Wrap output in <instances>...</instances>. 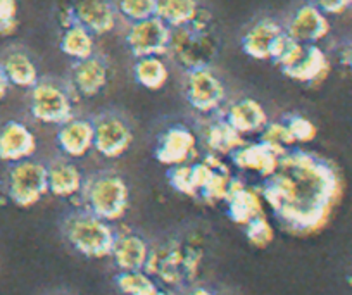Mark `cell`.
Listing matches in <instances>:
<instances>
[{
	"mask_svg": "<svg viewBox=\"0 0 352 295\" xmlns=\"http://www.w3.org/2000/svg\"><path fill=\"white\" fill-rule=\"evenodd\" d=\"M344 190L337 166L327 157L292 147L278 166L263 178L259 192L276 221L294 235H311L323 228Z\"/></svg>",
	"mask_w": 352,
	"mask_h": 295,
	"instance_id": "6da1fadb",
	"label": "cell"
},
{
	"mask_svg": "<svg viewBox=\"0 0 352 295\" xmlns=\"http://www.w3.org/2000/svg\"><path fill=\"white\" fill-rule=\"evenodd\" d=\"M219 54V39L211 28V14L202 9L192 25L171 28L168 56L184 71L212 66Z\"/></svg>",
	"mask_w": 352,
	"mask_h": 295,
	"instance_id": "7a4b0ae2",
	"label": "cell"
},
{
	"mask_svg": "<svg viewBox=\"0 0 352 295\" xmlns=\"http://www.w3.org/2000/svg\"><path fill=\"white\" fill-rule=\"evenodd\" d=\"M83 209L113 223L124 216L130 206V188L121 175L100 171L85 178L80 193Z\"/></svg>",
	"mask_w": 352,
	"mask_h": 295,
	"instance_id": "3957f363",
	"label": "cell"
},
{
	"mask_svg": "<svg viewBox=\"0 0 352 295\" xmlns=\"http://www.w3.org/2000/svg\"><path fill=\"white\" fill-rule=\"evenodd\" d=\"M272 61L287 78L309 87L321 83L330 73V61L318 43L306 45L289 35L283 36Z\"/></svg>",
	"mask_w": 352,
	"mask_h": 295,
	"instance_id": "277c9868",
	"label": "cell"
},
{
	"mask_svg": "<svg viewBox=\"0 0 352 295\" xmlns=\"http://www.w3.org/2000/svg\"><path fill=\"white\" fill-rule=\"evenodd\" d=\"M64 237L76 252L92 259L111 256L118 233L109 221L90 211H76L64 219Z\"/></svg>",
	"mask_w": 352,
	"mask_h": 295,
	"instance_id": "5b68a950",
	"label": "cell"
},
{
	"mask_svg": "<svg viewBox=\"0 0 352 295\" xmlns=\"http://www.w3.org/2000/svg\"><path fill=\"white\" fill-rule=\"evenodd\" d=\"M30 114L42 124H60L74 116V94L67 81L40 78L30 88Z\"/></svg>",
	"mask_w": 352,
	"mask_h": 295,
	"instance_id": "8992f818",
	"label": "cell"
},
{
	"mask_svg": "<svg viewBox=\"0 0 352 295\" xmlns=\"http://www.w3.org/2000/svg\"><path fill=\"white\" fill-rule=\"evenodd\" d=\"M184 97L192 109L204 116H216L228 102L225 83L212 66L185 71Z\"/></svg>",
	"mask_w": 352,
	"mask_h": 295,
	"instance_id": "52a82bcc",
	"label": "cell"
},
{
	"mask_svg": "<svg viewBox=\"0 0 352 295\" xmlns=\"http://www.w3.org/2000/svg\"><path fill=\"white\" fill-rule=\"evenodd\" d=\"M8 197L18 208H32L49 193L47 164L35 159L12 162L6 179Z\"/></svg>",
	"mask_w": 352,
	"mask_h": 295,
	"instance_id": "ba28073f",
	"label": "cell"
},
{
	"mask_svg": "<svg viewBox=\"0 0 352 295\" xmlns=\"http://www.w3.org/2000/svg\"><path fill=\"white\" fill-rule=\"evenodd\" d=\"M94 123V151L106 159H118L130 151L135 133L130 121L116 111H104Z\"/></svg>",
	"mask_w": 352,
	"mask_h": 295,
	"instance_id": "9c48e42d",
	"label": "cell"
},
{
	"mask_svg": "<svg viewBox=\"0 0 352 295\" xmlns=\"http://www.w3.org/2000/svg\"><path fill=\"white\" fill-rule=\"evenodd\" d=\"M201 145L199 133L182 123L171 124L161 131L154 147V157L164 166H180L194 162L197 159V149Z\"/></svg>",
	"mask_w": 352,
	"mask_h": 295,
	"instance_id": "30bf717a",
	"label": "cell"
},
{
	"mask_svg": "<svg viewBox=\"0 0 352 295\" xmlns=\"http://www.w3.org/2000/svg\"><path fill=\"white\" fill-rule=\"evenodd\" d=\"M171 28L157 16L144 19V21L130 23L124 42L135 57L144 56H164L168 54Z\"/></svg>",
	"mask_w": 352,
	"mask_h": 295,
	"instance_id": "8fae6325",
	"label": "cell"
},
{
	"mask_svg": "<svg viewBox=\"0 0 352 295\" xmlns=\"http://www.w3.org/2000/svg\"><path fill=\"white\" fill-rule=\"evenodd\" d=\"M120 21L114 0H71L66 11V23H78L96 36L113 32Z\"/></svg>",
	"mask_w": 352,
	"mask_h": 295,
	"instance_id": "7c38bea8",
	"label": "cell"
},
{
	"mask_svg": "<svg viewBox=\"0 0 352 295\" xmlns=\"http://www.w3.org/2000/svg\"><path fill=\"white\" fill-rule=\"evenodd\" d=\"M111 66L107 59L100 54L74 61L67 76V85L73 90L74 97L92 98L99 95L109 83Z\"/></svg>",
	"mask_w": 352,
	"mask_h": 295,
	"instance_id": "4fadbf2b",
	"label": "cell"
},
{
	"mask_svg": "<svg viewBox=\"0 0 352 295\" xmlns=\"http://www.w3.org/2000/svg\"><path fill=\"white\" fill-rule=\"evenodd\" d=\"M285 35V26L280 25L276 19L263 18L257 19L245 30L242 40H240V45H242L243 52L252 59H273Z\"/></svg>",
	"mask_w": 352,
	"mask_h": 295,
	"instance_id": "5bb4252c",
	"label": "cell"
},
{
	"mask_svg": "<svg viewBox=\"0 0 352 295\" xmlns=\"http://www.w3.org/2000/svg\"><path fill=\"white\" fill-rule=\"evenodd\" d=\"M285 26L287 35L299 43H318L330 33V23L327 14L314 4L299 6L289 18Z\"/></svg>",
	"mask_w": 352,
	"mask_h": 295,
	"instance_id": "9a60e30c",
	"label": "cell"
},
{
	"mask_svg": "<svg viewBox=\"0 0 352 295\" xmlns=\"http://www.w3.org/2000/svg\"><path fill=\"white\" fill-rule=\"evenodd\" d=\"M56 144L60 154L67 159H81L94 151V123L83 116L69 118L57 124Z\"/></svg>",
	"mask_w": 352,
	"mask_h": 295,
	"instance_id": "2e32d148",
	"label": "cell"
},
{
	"mask_svg": "<svg viewBox=\"0 0 352 295\" xmlns=\"http://www.w3.org/2000/svg\"><path fill=\"white\" fill-rule=\"evenodd\" d=\"M144 271L151 276H159L166 285H180L188 281L185 270V247L180 243H168L161 249H151Z\"/></svg>",
	"mask_w": 352,
	"mask_h": 295,
	"instance_id": "e0dca14e",
	"label": "cell"
},
{
	"mask_svg": "<svg viewBox=\"0 0 352 295\" xmlns=\"http://www.w3.org/2000/svg\"><path fill=\"white\" fill-rule=\"evenodd\" d=\"M36 145L35 133L23 121L11 120L0 127V161L12 164L30 159L36 152Z\"/></svg>",
	"mask_w": 352,
	"mask_h": 295,
	"instance_id": "ac0fdd59",
	"label": "cell"
},
{
	"mask_svg": "<svg viewBox=\"0 0 352 295\" xmlns=\"http://www.w3.org/2000/svg\"><path fill=\"white\" fill-rule=\"evenodd\" d=\"M199 140L201 145L206 149V154H214L223 157L232 152H235L240 145L247 142L243 135H240L228 121L223 116H209V120L202 124L199 131Z\"/></svg>",
	"mask_w": 352,
	"mask_h": 295,
	"instance_id": "d6986e66",
	"label": "cell"
},
{
	"mask_svg": "<svg viewBox=\"0 0 352 295\" xmlns=\"http://www.w3.org/2000/svg\"><path fill=\"white\" fill-rule=\"evenodd\" d=\"M282 155V152H278L276 149L257 140L252 144L245 142L243 145H240L235 152L230 154V161L240 171L256 173L261 178H266L275 171Z\"/></svg>",
	"mask_w": 352,
	"mask_h": 295,
	"instance_id": "ffe728a7",
	"label": "cell"
},
{
	"mask_svg": "<svg viewBox=\"0 0 352 295\" xmlns=\"http://www.w3.org/2000/svg\"><path fill=\"white\" fill-rule=\"evenodd\" d=\"M219 116L225 118L243 137H247V135H259L270 121L264 107L250 97L236 98V100H232V102H226Z\"/></svg>",
	"mask_w": 352,
	"mask_h": 295,
	"instance_id": "44dd1931",
	"label": "cell"
},
{
	"mask_svg": "<svg viewBox=\"0 0 352 295\" xmlns=\"http://www.w3.org/2000/svg\"><path fill=\"white\" fill-rule=\"evenodd\" d=\"M228 206V215L232 221L236 225L245 226L250 219L256 216L264 215L263 212V195L259 188H254L243 183L242 178L235 176L230 186V192L225 199Z\"/></svg>",
	"mask_w": 352,
	"mask_h": 295,
	"instance_id": "7402d4cb",
	"label": "cell"
},
{
	"mask_svg": "<svg viewBox=\"0 0 352 295\" xmlns=\"http://www.w3.org/2000/svg\"><path fill=\"white\" fill-rule=\"evenodd\" d=\"M47 173H49V193L56 197H63V199H71V197H78L83 190L85 176L83 171L73 159H56L47 166Z\"/></svg>",
	"mask_w": 352,
	"mask_h": 295,
	"instance_id": "603a6c76",
	"label": "cell"
},
{
	"mask_svg": "<svg viewBox=\"0 0 352 295\" xmlns=\"http://www.w3.org/2000/svg\"><path fill=\"white\" fill-rule=\"evenodd\" d=\"M151 247L137 233H118L111 257L114 259L120 271L144 270L147 264Z\"/></svg>",
	"mask_w": 352,
	"mask_h": 295,
	"instance_id": "cb8c5ba5",
	"label": "cell"
},
{
	"mask_svg": "<svg viewBox=\"0 0 352 295\" xmlns=\"http://www.w3.org/2000/svg\"><path fill=\"white\" fill-rule=\"evenodd\" d=\"M0 64H2V69H4L11 87L30 90L40 80L35 61L26 50L18 49V47L6 50L4 56L0 57Z\"/></svg>",
	"mask_w": 352,
	"mask_h": 295,
	"instance_id": "d4e9b609",
	"label": "cell"
},
{
	"mask_svg": "<svg viewBox=\"0 0 352 295\" xmlns=\"http://www.w3.org/2000/svg\"><path fill=\"white\" fill-rule=\"evenodd\" d=\"M59 49L64 56L73 61L87 59L96 54V35L78 23H66L63 25Z\"/></svg>",
	"mask_w": 352,
	"mask_h": 295,
	"instance_id": "484cf974",
	"label": "cell"
},
{
	"mask_svg": "<svg viewBox=\"0 0 352 295\" xmlns=\"http://www.w3.org/2000/svg\"><path fill=\"white\" fill-rule=\"evenodd\" d=\"M202 9L201 0H157L155 16L169 28H182L192 25Z\"/></svg>",
	"mask_w": 352,
	"mask_h": 295,
	"instance_id": "4316f807",
	"label": "cell"
},
{
	"mask_svg": "<svg viewBox=\"0 0 352 295\" xmlns=\"http://www.w3.org/2000/svg\"><path fill=\"white\" fill-rule=\"evenodd\" d=\"M133 78L140 87L147 90H159L169 78V69L161 56L135 57Z\"/></svg>",
	"mask_w": 352,
	"mask_h": 295,
	"instance_id": "83f0119b",
	"label": "cell"
},
{
	"mask_svg": "<svg viewBox=\"0 0 352 295\" xmlns=\"http://www.w3.org/2000/svg\"><path fill=\"white\" fill-rule=\"evenodd\" d=\"M235 176L232 175L228 166L221 161L219 155H214V169L209 179L206 182L204 188L199 193V199L206 204H216V202H225L226 195L230 192V186Z\"/></svg>",
	"mask_w": 352,
	"mask_h": 295,
	"instance_id": "f1b7e54d",
	"label": "cell"
},
{
	"mask_svg": "<svg viewBox=\"0 0 352 295\" xmlns=\"http://www.w3.org/2000/svg\"><path fill=\"white\" fill-rule=\"evenodd\" d=\"M116 285L123 295H155L159 292V287L154 283L151 274L144 270L120 271Z\"/></svg>",
	"mask_w": 352,
	"mask_h": 295,
	"instance_id": "f546056e",
	"label": "cell"
},
{
	"mask_svg": "<svg viewBox=\"0 0 352 295\" xmlns=\"http://www.w3.org/2000/svg\"><path fill=\"white\" fill-rule=\"evenodd\" d=\"M257 137H259L261 142L268 144L270 147L276 149V151L282 152V154H285L287 151L296 147L292 135H290L289 131V127H287L283 118L276 121H268V124L263 128V131H261Z\"/></svg>",
	"mask_w": 352,
	"mask_h": 295,
	"instance_id": "4dcf8cb0",
	"label": "cell"
},
{
	"mask_svg": "<svg viewBox=\"0 0 352 295\" xmlns=\"http://www.w3.org/2000/svg\"><path fill=\"white\" fill-rule=\"evenodd\" d=\"M120 18L128 23L144 21L155 16L157 0H114Z\"/></svg>",
	"mask_w": 352,
	"mask_h": 295,
	"instance_id": "1f68e13d",
	"label": "cell"
},
{
	"mask_svg": "<svg viewBox=\"0 0 352 295\" xmlns=\"http://www.w3.org/2000/svg\"><path fill=\"white\" fill-rule=\"evenodd\" d=\"M245 237L252 245L264 249V247H268L273 242L275 232H273L270 219L264 215H259L245 225Z\"/></svg>",
	"mask_w": 352,
	"mask_h": 295,
	"instance_id": "d6a6232c",
	"label": "cell"
},
{
	"mask_svg": "<svg viewBox=\"0 0 352 295\" xmlns=\"http://www.w3.org/2000/svg\"><path fill=\"white\" fill-rule=\"evenodd\" d=\"M168 179L176 192L197 199V192H195L194 186V176H192V162L180 166H171L168 171Z\"/></svg>",
	"mask_w": 352,
	"mask_h": 295,
	"instance_id": "836d02e7",
	"label": "cell"
},
{
	"mask_svg": "<svg viewBox=\"0 0 352 295\" xmlns=\"http://www.w3.org/2000/svg\"><path fill=\"white\" fill-rule=\"evenodd\" d=\"M283 120H285L287 127H289V131L296 145L307 144V142L314 140V137H316L318 130L309 118L302 116V114H289Z\"/></svg>",
	"mask_w": 352,
	"mask_h": 295,
	"instance_id": "e575fe53",
	"label": "cell"
},
{
	"mask_svg": "<svg viewBox=\"0 0 352 295\" xmlns=\"http://www.w3.org/2000/svg\"><path fill=\"white\" fill-rule=\"evenodd\" d=\"M18 30V2L0 0V36H9Z\"/></svg>",
	"mask_w": 352,
	"mask_h": 295,
	"instance_id": "d590c367",
	"label": "cell"
},
{
	"mask_svg": "<svg viewBox=\"0 0 352 295\" xmlns=\"http://www.w3.org/2000/svg\"><path fill=\"white\" fill-rule=\"evenodd\" d=\"M309 2L316 6L327 16L342 14L349 8H352V0H309Z\"/></svg>",
	"mask_w": 352,
	"mask_h": 295,
	"instance_id": "8d00e7d4",
	"label": "cell"
},
{
	"mask_svg": "<svg viewBox=\"0 0 352 295\" xmlns=\"http://www.w3.org/2000/svg\"><path fill=\"white\" fill-rule=\"evenodd\" d=\"M9 88H11V83H9L8 76H6L4 69H2V64H0V100H4Z\"/></svg>",
	"mask_w": 352,
	"mask_h": 295,
	"instance_id": "74e56055",
	"label": "cell"
},
{
	"mask_svg": "<svg viewBox=\"0 0 352 295\" xmlns=\"http://www.w3.org/2000/svg\"><path fill=\"white\" fill-rule=\"evenodd\" d=\"M344 64L349 67V69L352 71V43L347 47V49H345V52H344Z\"/></svg>",
	"mask_w": 352,
	"mask_h": 295,
	"instance_id": "f35d334b",
	"label": "cell"
},
{
	"mask_svg": "<svg viewBox=\"0 0 352 295\" xmlns=\"http://www.w3.org/2000/svg\"><path fill=\"white\" fill-rule=\"evenodd\" d=\"M188 295H214V294H212L211 290H208V288H204V287H195V288H192L190 292H188Z\"/></svg>",
	"mask_w": 352,
	"mask_h": 295,
	"instance_id": "ab89813d",
	"label": "cell"
}]
</instances>
